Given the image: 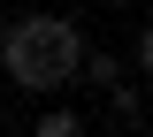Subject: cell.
Returning a JSON list of instances; mask_svg holds the SVG:
<instances>
[{
	"label": "cell",
	"instance_id": "5b68a950",
	"mask_svg": "<svg viewBox=\"0 0 153 137\" xmlns=\"http://www.w3.org/2000/svg\"><path fill=\"white\" fill-rule=\"evenodd\" d=\"M107 8H138V0H107Z\"/></svg>",
	"mask_w": 153,
	"mask_h": 137
},
{
	"label": "cell",
	"instance_id": "7a4b0ae2",
	"mask_svg": "<svg viewBox=\"0 0 153 137\" xmlns=\"http://www.w3.org/2000/svg\"><path fill=\"white\" fill-rule=\"evenodd\" d=\"M31 137H84V114H76V107H46V114L31 122Z\"/></svg>",
	"mask_w": 153,
	"mask_h": 137
},
{
	"label": "cell",
	"instance_id": "277c9868",
	"mask_svg": "<svg viewBox=\"0 0 153 137\" xmlns=\"http://www.w3.org/2000/svg\"><path fill=\"white\" fill-rule=\"evenodd\" d=\"M123 69H153V31H138V38H130V61H123Z\"/></svg>",
	"mask_w": 153,
	"mask_h": 137
},
{
	"label": "cell",
	"instance_id": "6da1fadb",
	"mask_svg": "<svg viewBox=\"0 0 153 137\" xmlns=\"http://www.w3.org/2000/svg\"><path fill=\"white\" fill-rule=\"evenodd\" d=\"M123 76H130V69H123L115 53H92V46H84V61H76V84H92V92H107V84H123Z\"/></svg>",
	"mask_w": 153,
	"mask_h": 137
},
{
	"label": "cell",
	"instance_id": "3957f363",
	"mask_svg": "<svg viewBox=\"0 0 153 137\" xmlns=\"http://www.w3.org/2000/svg\"><path fill=\"white\" fill-rule=\"evenodd\" d=\"M107 99H115V114H123V122H138V114H146V92H138L130 76H123V84H107Z\"/></svg>",
	"mask_w": 153,
	"mask_h": 137
}]
</instances>
